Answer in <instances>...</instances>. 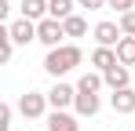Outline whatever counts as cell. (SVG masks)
<instances>
[{
	"mask_svg": "<svg viewBox=\"0 0 135 131\" xmlns=\"http://www.w3.org/2000/svg\"><path fill=\"white\" fill-rule=\"evenodd\" d=\"M7 33H11V40H15V44H29V40H37V22L15 18L11 26H7Z\"/></svg>",
	"mask_w": 135,
	"mask_h": 131,
	"instance_id": "52a82bcc",
	"label": "cell"
},
{
	"mask_svg": "<svg viewBox=\"0 0 135 131\" xmlns=\"http://www.w3.org/2000/svg\"><path fill=\"white\" fill-rule=\"evenodd\" d=\"M117 62L120 66H135V37H120V44H117Z\"/></svg>",
	"mask_w": 135,
	"mask_h": 131,
	"instance_id": "5bb4252c",
	"label": "cell"
},
{
	"mask_svg": "<svg viewBox=\"0 0 135 131\" xmlns=\"http://www.w3.org/2000/svg\"><path fill=\"white\" fill-rule=\"evenodd\" d=\"M47 102H51V109H69L73 102H77V87L62 84V80H55V87L47 91Z\"/></svg>",
	"mask_w": 135,
	"mask_h": 131,
	"instance_id": "5b68a950",
	"label": "cell"
},
{
	"mask_svg": "<svg viewBox=\"0 0 135 131\" xmlns=\"http://www.w3.org/2000/svg\"><path fill=\"white\" fill-rule=\"evenodd\" d=\"M91 66H95L99 73L113 69V66H117V47H95V51H91Z\"/></svg>",
	"mask_w": 135,
	"mask_h": 131,
	"instance_id": "8fae6325",
	"label": "cell"
},
{
	"mask_svg": "<svg viewBox=\"0 0 135 131\" xmlns=\"http://www.w3.org/2000/svg\"><path fill=\"white\" fill-rule=\"evenodd\" d=\"M91 33H95V44H99V47H117L120 37H124V33H120V22H99Z\"/></svg>",
	"mask_w": 135,
	"mask_h": 131,
	"instance_id": "277c9868",
	"label": "cell"
},
{
	"mask_svg": "<svg viewBox=\"0 0 135 131\" xmlns=\"http://www.w3.org/2000/svg\"><path fill=\"white\" fill-rule=\"evenodd\" d=\"M62 26H66V37H84V33H88V22L80 18V15H69Z\"/></svg>",
	"mask_w": 135,
	"mask_h": 131,
	"instance_id": "2e32d148",
	"label": "cell"
},
{
	"mask_svg": "<svg viewBox=\"0 0 135 131\" xmlns=\"http://www.w3.org/2000/svg\"><path fill=\"white\" fill-rule=\"evenodd\" d=\"M11 113H15V109L7 106V102L0 106V131H7V128H11Z\"/></svg>",
	"mask_w": 135,
	"mask_h": 131,
	"instance_id": "ffe728a7",
	"label": "cell"
},
{
	"mask_svg": "<svg viewBox=\"0 0 135 131\" xmlns=\"http://www.w3.org/2000/svg\"><path fill=\"white\" fill-rule=\"evenodd\" d=\"M77 4H80L84 11H102V7H106V0H77Z\"/></svg>",
	"mask_w": 135,
	"mask_h": 131,
	"instance_id": "44dd1931",
	"label": "cell"
},
{
	"mask_svg": "<svg viewBox=\"0 0 135 131\" xmlns=\"http://www.w3.org/2000/svg\"><path fill=\"white\" fill-rule=\"evenodd\" d=\"M117 15H124V11H135V0H106Z\"/></svg>",
	"mask_w": 135,
	"mask_h": 131,
	"instance_id": "d6986e66",
	"label": "cell"
},
{
	"mask_svg": "<svg viewBox=\"0 0 135 131\" xmlns=\"http://www.w3.org/2000/svg\"><path fill=\"white\" fill-rule=\"evenodd\" d=\"M102 77H106V87H110V91H120V87H132L128 84V80H132V73H128V66H113V69H106V73H102Z\"/></svg>",
	"mask_w": 135,
	"mask_h": 131,
	"instance_id": "30bf717a",
	"label": "cell"
},
{
	"mask_svg": "<svg viewBox=\"0 0 135 131\" xmlns=\"http://www.w3.org/2000/svg\"><path fill=\"white\" fill-rule=\"evenodd\" d=\"M73 109H77V117H95V113L102 109V98H99L95 91H77V102H73Z\"/></svg>",
	"mask_w": 135,
	"mask_h": 131,
	"instance_id": "ba28073f",
	"label": "cell"
},
{
	"mask_svg": "<svg viewBox=\"0 0 135 131\" xmlns=\"http://www.w3.org/2000/svg\"><path fill=\"white\" fill-rule=\"evenodd\" d=\"M106 87V77L99 73V69H88V73H80V80H77V91H102Z\"/></svg>",
	"mask_w": 135,
	"mask_h": 131,
	"instance_id": "7c38bea8",
	"label": "cell"
},
{
	"mask_svg": "<svg viewBox=\"0 0 135 131\" xmlns=\"http://www.w3.org/2000/svg\"><path fill=\"white\" fill-rule=\"evenodd\" d=\"M22 18H29V22L47 18V0H22Z\"/></svg>",
	"mask_w": 135,
	"mask_h": 131,
	"instance_id": "4fadbf2b",
	"label": "cell"
},
{
	"mask_svg": "<svg viewBox=\"0 0 135 131\" xmlns=\"http://www.w3.org/2000/svg\"><path fill=\"white\" fill-rule=\"evenodd\" d=\"M47 15L59 18V22H66L73 15V0H47Z\"/></svg>",
	"mask_w": 135,
	"mask_h": 131,
	"instance_id": "9a60e30c",
	"label": "cell"
},
{
	"mask_svg": "<svg viewBox=\"0 0 135 131\" xmlns=\"http://www.w3.org/2000/svg\"><path fill=\"white\" fill-rule=\"evenodd\" d=\"M47 95L44 91H26V95H18V113H22L26 120H37V117H44L47 113Z\"/></svg>",
	"mask_w": 135,
	"mask_h": 131,
	"instance_id": "3957f363",
	"label": "cell"
},
{
	"mask_svg": "<svg viewBox=\"0 0 135 131\" xmlns=\"http://www.w3.org/2000/svg\"><path fill=\"white\" fill-rule=\"evenodd\" d=\"M110 106H113V113H135V91L132 87H120V91H113L110 95Z\"/></svg>",
	"mask_w": 135,
	"mask_h": 131,
	"instance_id": "9c48e42d",
	"label": "cell"
},
{
	"mask_svg": "<svg viewBox=\"0 0 135 131\" xmlns=\"http://www.w3.org/2000/svg\"><path fill=\"white\" fill-rule=\"evenodd\" d=\"M80 47L77 44H59V47H51L47 51V58H44V73L47 77H55V80H62L69 69H77L80 66Z\"/></svg>",
	"mask_w": 135,
	"mask_h": 131,
	"instance_id": "6da1fadb",
	"label": "cell"
},
{
	"mask_svg": "<svg viewBox=\"0 0 135 131\" xmlns=\"http://www.w3.org/2000/svg\"><path fill=\"white\" fill-rule=\"evenodd\" d=\"M37 40L44 44L47 51H51V47H59V44L66 40V26H62L59 18H51V15H47V18L37 22Z\"/></svg>",
	"mask_w": 135,
	"mask_h": 131,
	"instance_id": "7a4b0ae2",
	"label": "cell"
},
{
	"mask_svg": "<svg viewBox=\"0 0 135 131\" xmlns=\"http://www.w3.org/2000/svg\"><path fill=\"white\" fill-rule=\"evenodd\" d=\"M47 131H80V124H77V117L66 113V109H51V113H47Z\"/></svg>",
	"mask_w": 135,
	"mask_h": 131,
	"instance_id": "8992f818",
	"label": "cell"
},
{
	"mask_svg": "<svg viewBox=\"0 0 135 131\" xmlns=\"http://www.w3.org/2000/svg\"><path fill=\"white\" fill-rule=\"evenodd\" d=\"M11 55H15V40H11V33L4 29V33H0V58L11 62Z\"/></svg>",
	"mask_w": 135,
	"mask_h": 131,
	"instance_id": "e0dca14e",
	"label": "cell"
},
{
	"mask_svg": "<svg viewBox=\"0 0 135 131\" xmlns=\"http://www.w3.org/2000/svg\"><path fill=\"white\" fill-rule=\"evenodd\" d=\"M120 33L124 37H135V11H124L120 15Z\"/></svg>",
	"mask_w": 135,
	"mask_h": 131,
	"instance_id": "ac0fdd59",
	"label": "cell"
}]
</instances>
